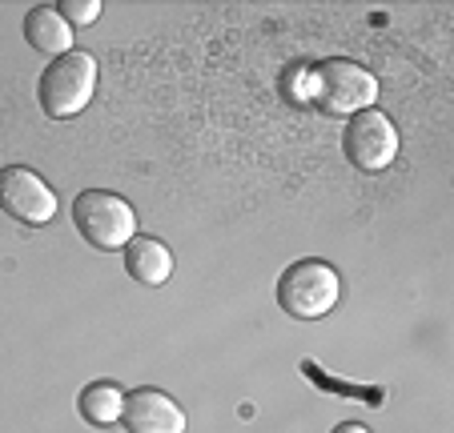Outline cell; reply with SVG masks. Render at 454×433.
Returning <instances> with one entry per match:
<instances>
[{"mask_svg":"<svg viewBox=\"0 0 454 433\" xmlns=\"http://www.w3.org/2000/svg\"><path fill=\"white\" fill-rule=\"evenodd\" d=\"M314 93H317V104L334 117H346L350 120L354 112H366L374 109L378 101V81L370 68L354 65V60H326L317 65V81H314Z\"/></svg>","mask_w":454,"mask_h":433,"instance_id":"cell-4","label":"cell"},{"mask_svg":"<svg viewBox=\"0 0 454 433\" xmlns=\"http://www.w3.org/2000/svg\"><path fill=\"white\" fill-rule=\"evenodd\" d=\"M342 298V281H338V269L317 257H306V261H294L290 269L278 281V305L290 317H301V321H317L326 317L330 309Z\"/></svg>","mask_w":454,"mask_h":433,"instance_id":"cell-1","label":"cell"},{"mask_svg":"<svg viewBox=\"0 0 454 433\" xmlns=\"http://www.w3.org/2000/svg\"><path fill=\"white\" fill-rule=\"evenodd\" d=\"M41 109L49 112L52 120H69L77 112H85V104L93 101L97 93V60L89 52H65L57 57L49 68L41 73Z\"/></svg>","mask_w":454,"mask_h":433,"instance_id":"cell-2","label":"cell"},{"mask_svg":"<svg viewBox=\"0 0 454 433\" xmlns=\"http://www.w3.org/2000/svg\"><path fill=\"white\" fill-rule=\"evenodd\" d=\"M125 269L141 281V285H165L173 277V253L157 237H133L125 245Z\"/></svg>","mask_w":454,"mask_h":433,"instance_id":"cell-9","label":"cell"},{"mask_svg":"<svg viewBox=\"0 0 454 433\" xmlns=\"http://www.w3.org/2000/svg\"><path fill=\"white\" fill-rule=\"evenodd\" d=\"M73 225L93 249H125L137 237L133 205L117 193H105V189H85L73 201Z\"/></svg>","mask_w":454,"mask_h":433,"instance_id":"cell-3","label":"cell"},{"mask_svg":"<svg viewBox=\"0 0 454 433\" xmlns=\"http://www.w3.org/2000/svg\"><path fill=\"white\" fill-rule=\"evenodd\" d=\"M0 209L9 213L12 221L20 225H49L57 217V193L49 189V181L36 169H25V165H9L0 169Z\"/></svg>","mask_w":454,"mask_h":433,"instance_id":"cell-6","label":"cell"},{"mask_svg":"<svg viewBox=\"0 0 454 433\" xmlns=\"http://www.w3.org/2000/svg\"><path fill=\"white\" fill-rule=\"evenodd\" d=\"M121 421L129 433H185V409L161 390H133L125 393Z\"/></svg>","mask_w":454,"mask_h":433,"instance_id":"cell-7","label":"cell"},{"mask_svg":"<svg viewBox=\"0 0 454 433\" xmlns=\"http://www.w3.org/2000/svg\"><path fill=\"white\" fill-rule=\"evenodd\" d=\"M334 433H370V429H366V425H358V421H342Z\"/></svg>","mask_w":454,"mask_h":433,"instance_id":"cell-12","label":"cell"},{"mask_svg":"<svg viewBox=\"0 0 454 433\" xmlns=\"http://www.w3.org/2000/svg\"><path fill=\"white\" fill-rule=\"evenodd\" d=\"M57 12L65 20H69V28L77 25H93L97 17H101V0H60Z\"/></svg>","mask_w":454,"mask_h":433,"instance_id":"cell-11","label":"cell"},{"mask_svg":"<svg viewBox=\"0 0 454 433\" xmlns=\"http://www.w3.org/2000/svg\"><path fill=\"white\" fill-rule=\"evenodd\" d=\"M25 41L33 44L36 52H49V57L57 60V57H65V52H73V28L52 4H36L25 17Z\"/></svg>","mask_w":454,"mask_h":433,"instance_id":"cell-8","label":"cell"},{"mask_svg":"<svg viewBox=\"0 0 454 433\" xmlns=\"http://www.w3.org/2000/svg\"><path fill=\"white\" fill-rule=\"evenodd\" d=\"M342 149H346V157H350L354 169L382 173V169H390V161L398 157V128L390 125V117L378 112V109L354 112V117L346 120Z\"/></svg>","mask_w":454,"mask_h":433,"instance_id":"cell-5","label":"cell"},{"mask_svg":"<svg viewBox=\"0 0 454 433\" xmlns=\"http://www.w3.org/2000/svg\"><path fill=\"white\" fill-rule=\"evenodd\" d=\"M77 406L89 425H113V421H121V409H125V390L113 382H93V385H85Z\"/></svg>","mask_w":454,"mask_h":433,"instance_id":"cell-10","label":"cell"}]
</instances>
